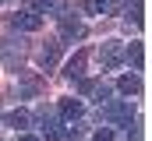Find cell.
I'll list each match as a JSON object with an SVG mask.
<instances>
[{
    "label": "cell",
    "mask_w": 152,
    "mask_h": 141,
    "mask_svg": "<svg viewBox=\"0 0 152 141\" xmlns=\"http://www.w3.org/2000/svg\"><path fill=\"white\" fill-rule=\"evenodd\" d=\"M25 57H28V42H25V35H4V39H0V60H4L11 70L21 67Z\"/></svg>",
    "instance_id": "cell-1"
},
{
    "label": "cell",
    "mask_w": 152,
    "mask_h": 141,
    "mask_svg": "<svg viewBox=\"0 0 152 141\" xmlns=\"http://www.w3.org/2000/svg\"><path fill=\"white\" fill-rule=\"evenodd\" d=\"M57 21H60V42H64V39H67V42H71V39H85V25L78 21V14L71 11V7H64V4H60Z\"/></svg>",
    "instance_id": "cell-2"
},
{
    "label": "cell",
    "mask_w": 152,
    "mask_h": 141,
    "mask_svg": "<svg viewBox=\"0 0 152 141\" xmlns=\"http://www.w3.org/2000/svg\"><path fill=\"white\" fill-rule=\"evenodd\" d=\"M99 116H103L106 124H124V127H131L134 106L131 102H106V106H99Z\"/></svg>",
    "instance_id": "cell-3"
},
{
    "label": "cell",
    "mask_w": 152,
    "mask_h": 141,
    "mask_svg": "<svg viewBox=\"0 0 152 141\" xmlns=\"http://www.w3.org/2000/svg\"><path fill=\"white\" fill-rule=\"evenodd\" d=\"M39 124H42V138H46V141H60V138H64V124H60L57 109L42 106V109H39Z\"/></svg>",
    "instance_id": "cell-4"
},
{
    "label": "cell",
    "mask_w": 152,
    "mask_h": 141,
    "mask_svg": "<svg viewBox=\"0 0 152 141\" xmlns=\"http://www.w3.org/2000/svg\"><path fill=\"white\" fill-rule=\"evenodd\" d=\"M99 64H103V70H117L124 64V42H117V39L103 42L99 46Z\"/></svg>",
    "instance_id": "cell-5"
},
{
    "label": "cell",
    "mask_w": 152,
    "mask_h": 141,
    "mask_svg": "<svg viewBox=\"0 0 152 141\" xmlns=\"http://www.w3.org/2000/svg\"><path fill=\"white\" fill-rule=\"evenodd\" d=\"M60 46H64L60 39H46V42L39 46V67H42V70H50L53 64H57V57H60Z\"/></svg>",
    "instance_id": "cell-6"
},
{
    "label": "cell",
    "mask_w": 152,
    "mask_h": 141,
    "mask_svg": "<svg viewBox=\"0 0 152 141\" xmlns=\"http://www.w3.org/2000/svg\"><path fill=\"white\" fill-rule=\"evenodd\" d=\"M11 25H14V32H39V25H42V18L39 14H32V11H21V14H14L11 18Z\"/></svg>",
    "instance_id": "cell-7"
},
{
    "label": "cell",
    "mask_w": 152,
    "mask_h": 141,
    "mask_svg": "<svg viewBox=\"0 0 152 141\" xmlns=\"http://www.w3.org/2000/svg\"><path fill=\"white\" fill-rule=\"evenodd\" d=\"M81 113H85V106H81V99H64V102L57 106V116L60 120H81Z\"/></svg>",
    "instance_id": "cell-8"
},
{
    "label": "cell",
    "mask_w": 152,
    "mask_h": 141,
    "mask_svg": "<svg viewBox=\"0 0 152 141\" xmlns=\"http://www.w3.org/2000/svg\"><path fill=\"white\" fill-rule=\"evenodd\" d=\"M85 60H88V53H85V49H78L75 57L67 60V67H64V74H67L71 81H78V78H85Z\"/></svg>",
    "instance_id": "cell-9"
},
{
    "label": "cell",
    "mask_w": 152,
    "mask_h": 141,
    "mask_svg": "<svg viewBox=\"0 0 152 141\" xmlns=\"http://www.w3.org/2000/svg\"><path fill=\"white\" fill-rule=\"evenodd\" d=\"M4 124L14 127V131H25V127L32 124V113H28V109H11V113H4Z\"/></svg>",
    "instance_id": "cell-10"
},
{
    "label": "cell",
    "mask_w": 152,
    "mask_h": 141,
    "mask_svg": "<svg viewBox=\"0 0 152 141\" xmlns=\"http://www.w3.org/2000/svg\"><path fill=\"white\" fill-rule=\"evenodd\" d=\"M124 60H127L134 70H142V67H145V49H142V42H131V46H124Z\"/></svg>",
    "instance_id": "cell-11"
},
{
    "label": "cell",
    "mask_w": 152,
    "mask_h": 141,
    "mask_svg": "<svg viewBox=\"0 0 152 141\" xmlns=\"http://www.w3.org/2000/svg\"><path fill=\"white\" fill-rule=\"evenodd\" d=\"M28 11L39 14V18H42V14H57V11H60V0H28Z\"/></svg>",
    "instance_id": "cell-12"
},
{
    "label": "cell",
    "mask_w": 152,
    "mask_h": 141,
    "mask_svg": "<svg viewBox=\"0 0 152 141\" xmlns=\"http://www.w3.org/2000/svg\"><path fill=\"white\" fill-rule=\"evenodd\" d=\"M117 88H120L124 95H138V92H142V78H138V74H124V78L117 81Z\"/></svg>",
    "instance_id": "cell-13"
},
{
    "label": "cell",
    "mask_w": 152,
    "mask_h": 141,
    "mask_svg": "<svg viewBox=\"0 0 152 141\" xmlns=\"http://www.w3.org/2000/svg\"><path fill=\"white\" fill-rule=\"evenodd\" d=\"M88 95H92V99H96V102H99V106H106V102H110V95H113V88H110L106 81H96Z\"/></svg>",
    "instance_id": "cell-14"
},
{
    "label": "cell",
    "mask_w": 152,
    "mask_h": 141,
    "mask_svg": "<svg viewBox=\"0 0 152 141\" xmlns=\"http://www.w3.org/2000/svg\"><path fill=\"white\" fill-rule=\"evenodd\" d=\"M127 21L142 25V4H138V0H134V4H127Z\"/></svg>",
    "instance_id": "cell-15"
},
{
    "label": "cell",
    "mask_w": 152,
    "mask_h": 141,
    "mask_svg": "<svg viewBox=\"0 0 152 141\" xmlns=\"http://www.w3.org/2000/svg\"><path fill=\"white\" fill-rule=\"evenodd\" d=\"M92 141H113V127H99V131L92 134Z\"/></svg>",
    "instance_id": "cell-16"
},
{
    "label": "cell",
    "mask_w": 152,
    "mask_h": 141,
    "mask_svg": "<svg viewBox=\"0 0 152 141\" xmlns=\"http://www.w3.org/2000/svg\"><path fill=\"white\" fill-rule=\"evenodd\" d=\"M92 85H96V81H88V78H78V92H81V95H88V92H92Z\"/></svg>",
    "instance_id": "cell-17"
},
{
    "label": "cell",
    "mask_w": 152,
    "mask_h": 141,
    "mask_svg": "<svg viewBox=\"0 0 152 141\" xmlns=\"http://www.w3.org/2000/svg\"><path fill=\"white\" fill-rule=\"evenodd\" d=\"M39 92V81H25V95H36Z\"/></svg>",
    "instance_id": "cell-18"
},
{
    "label": "cell",
    "mask_w": 152,
    "mask_h": 141,
    "mask_svg": "<svg viewBox=\"0 0 152 141\" xmlns=\"http://www.w3.org/2000/svg\"><path fill=\"white\" fill-rule=\"evenodd\" d=\"M18 141H39V138H18Z\"/></svg>",
    "instance_id": "cell-19"
}]
</instances>
